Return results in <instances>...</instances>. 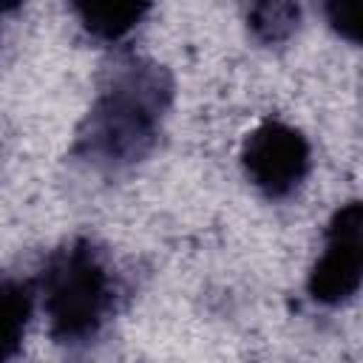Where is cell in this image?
<instances>
[{"label": "cell", "mask_w": 363, "mask_h": 363, "mask_svg": "<svg viewBox=\"0 0 363 363\" xmlns=\"http://www.w3.org/2000/svg\"><path fill=\"white\" fill-rule=\"evenodd\" d=\"M170 102L173 77L164 65L139 57L116 62L108 68L77 130L74 156L102 170H122L142 162L159 139Z\"/></svg>", "instance_id": "cell-1"}, {"label": "cell", "mask_w": 363, "mask_h": 363, "mask_svg": "<svg viewBox=\"0 0 363 363\" xmlns=\"http://www.w3.org/2000/svg\"><path fill=\"white\" fill-rule=\"evenodd\" d=\"M48 332L60 346L91 343L113 309V281L88 238L54 250L37 278Z\"/></svg>", "instance_id": "cell-2"}, {"label": "cell", "mask_w": 363, "mask_h": 363, "mask_svg": "<svg viewBox=\"0 0 363 363\" xmlns=\"http://www.w3.org/2000/svg\"><path fill=\"white\" fill-rule=\"evenodd\" d=\"M363 278V204H340L326 224L323 252L312 264L306 292L320 306H340L357 295Z\"/></svg>", "instance_id": "cell-3"}, {"label": "cell", "mask_w": 363, "mask_h": 363, "mask_svg": "<svg viewBox=\"0 0 363 363\" xmlns=\"http://www.w3.org/2000/svg\"><path fill=\"white\" fill-rule=\"evenodd\" d=\"M309 164L312 150L306 136L281 119H264L241 145L244 176L267 199L292 196L306 179Z\"/></svg>", "instance_id": "cell-4"}, {"label": "cell", "mask_w": 363, "mask_h": 363, "mask_svg": "<svg viewBox=\"0 0 363 363\" xmlns=\"http://www.w3.org/2000/svg\"><path fill=\"white\" fill-rule=\"evenodd\" d=\"M34 312V284L0 275V363H11L26 340Z\"/></svg>", "instance_id": "cell-5"}, {"label": "cell", "mask_w": 363, "mask_h": 363, "mask_svg": "<svg viewBox=\"0 0 363 363\" xmlns=\"http://www.w3.org/2000/svg\"><path fill=\"white\" fill-rule=\"evenodd\" d=\"M71 9L79 14L82 28L102 43L122 40L150 11L147 3H74Z\"/></svg>", "instance_id": "cell-6"}, {"label": "cell", "mask_w": 363, "mask_h": 363, "mask_svg": "<svg viewBox=\"0 0 363 363\" xmlns=\"http://www.w3.org/2000/svg\"><path fill=\"white\" fill-rule=\"evenodd\" d=\"M301 26V6L298 3H255L247 11V28L250 34L264 45L286 43Z\"/></svg>", "instance_id": "cell-7"}, {"label": "cell", "mask_w": 363, "mask_h": 363, "mask_svg": "<svg viewBox=\"0 0 363 363\" xmlns=\"http://www.w3.org/2000/svg\"><path fill=\"white\" fill-rule=\"evenodd\" d=\"M323 11H326L329 26H332L343 40H349L352 45L360 43V23H357V6H354V3H337V0H335V3H326Z\"/></svg>", "instance_id": "cell-8"}]
</instances>
